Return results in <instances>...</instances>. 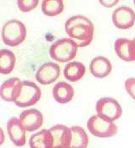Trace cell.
Listing matches in <instances>:
<instances>
[{
	"label": "cell",
	"instance_id": "7a4b0ae2",
	"mask_svg": "<svg viewBox=\"0 0 135 148\" xmlns=\"http://www.w3.org/2000/svg\"><path fill=\"white\" fill-rule=\"evenodd\" d=\"M27 37L26 26L18 20L7 21L2 29V39L8 46L15 47L22 44Z\"/></svg>",
	"mask_w": 135,
	"mask_h": 148
},
{
	"label": "cell",
	"instance_id": "3957f363",
	"mask_svg": "<svg viewBox=\"0 0 135 148\" xmlns=\"http://www.w3.org/2000/svg\"><path fill=\"white\" fill-rule=\"evenodd\" d=\"M97 115L109 122H114L121 117L122 108L119 102L111 97H104L96 103Z\"/></svg>",
	"mask_w": 135,
	"mask_h": 148
},
{
	"label": "cell",
	"instance_id": "9c48e42d",
	"mask_svg": "<svg viewBox=\"0 0 135 148\" xmlns=\"http://www.w3.org/2000/svg\"><path fill=\"white\" fill-rule=\"evenodd\" d=\"M60 75V66L54 62H47L43 64L36 73V79L39 84L48 85L54 83Z\"/></svg>",
	"mask_w": 135,
	"mask_h": 148
},
{
	"label": "cell",
	"instance_id": "4fadbf2b",
	"mask_svg": "<svg viewBox=\"0 0 135 148\" xmlns=\"http://www.w3.org/2000/svg\"><path fill=\"white\" fill-rule=\"evenodd\" d=\"M114 49L121 60L127 62L135 60V43L134 40L118 38L115 41Z\"/></svg>",
	"mask_w": 135,
	"mask_h": 148
},
{
	"label": "cell",
	"instance_id": "8fae6325",
	"mask_svg": "<svg viewBox=\"0 0 135 148\" xmlns=\"http://www.w3.org/2000/svg\"><path fill=\"white\" fill-rule=\"evenodd\" d=\"M54 140L53 148H69L72 142V130L63 124H57L49 129Z\"/></svg>",
	"mask_w": 135,
	"mask_h": 148
},
{
	"label": "cell",
	"instance_id": "7402d4cb",
	"mask_svg": "<svg viewBox=\"0 0 135 148\" xmlns=\"http://www.w3.org/2000/svg\"><path fill=\"white\" fill-rule=\"evenodd\" d=\"M38 0H18L17 5L20 11L27 13L34 10L38 5Z\"/></svg>",
	"mask_w": 135,
	"mask_h": 148
},
{
	"label": "cell",
	"instance_id": "484cf974",
	"mask_svg": "<svg viewBox=\"0 0 135 148\" xmlns=\"http://www.w3.org/2000/svg\"><path fill=\"white\" fill-rule=\"evenodd\" d=\"M134 5H135V0H134Z\"/></svg>",
	"mask_w": 135,
	"mask_h": 148
},
{
	"label": "cell",
	"instance_id": "5bb4252c",
	"mask_svg": "<svg viewBox=\"0 0 135 148\" xmlns=\"http://www.w3.org/2000/svg\"><path fill=\"white\" fill-rule=\"evenodd\" d=\"M90 73L98 78H104L111 73L112 66L110 60L104 56H97L92 60L89 66Z\"/></svg>",
	"mask_w": 135,
	"mask_h": 148
},
{
	"label": "cell",
	"instance_id": "d6986e66",
	"mask_svg": "<svg viewBox=\"0 0 135 148\" xmlns=\"http://www.w3.org/2000/svg\"><path fill=\"white\" fill-rule=\"evenodd\" d=\"M15 54L9 49L0 50V73L2 74H10L14 70L15 65Z\"/></svg>",
	"mask_w": 135,
	"mask_h": 148
},
{
	"label": "cell",
	"instance_id": "52a82bcc",
	"mask_svg": "<svg viewBox=\"0 0 135 148\" xmlns=\"http://www.w3.org/2000/svg\"><path fill=\"white\" fill-rule=\"evenodd\" d=\"M114 26L121 30H127L134 27L135 23L134 11L127 6H121L112 13Z\"/></svg>",
	"mask_w": 135,
	"mask_h": 148
},
{
	"label": "cell",
	"instance_id": "ffe728a7",
	"mask_svg": "<svg viewBox=\"0 0 135 148\" xmlns=\"http://www.w3.org/2000/svg\"><path fill=\"white\" fill-rule=\"evenodd\" d=\"M65 5L62 0H44L42 2V11L47 16H55L61 14Z\"/></svg>",
	"mask_w": 135,
	"mask_h": 148
},
{
	"label": "cell",
	"instance_id": "cb8c5ba5",
	"mask_svg": "<svg viewBox=\"0 0 135 148\" xmlns=\"http://www.w3.org/2000/svg\"><path fill=\"white\" fill-rule=\"evenodd\" d=\"M101 5H103L104 7H107V8H112L113 6H115L119 1L118 0H100L99 1Z\"/></svg>",
	"mask_w": 135,
	"mask_h": 148
},
{
	"label": "cell",
	"instance_id": "e0dca14e",
	"mask_svg": "<svg viewBox=\"0 0 135 148\" xmlns=\"http://www.w3.org/2000/svg\"><path fill=\"white\" fill-rule=\"evenodd\" d=\"M85 72L86 67L82 62L72 61L65 66L64 69V76L71 82H76L82 78Z\"/></svg>",
	"mask_w": 135,
	"mask_h": 148
},
{
	"label": "cell",
	"instance_id": "8992f818",
	"mask_svg": "<svg viewBox=\"0 0 135 148\" xmlns=\"http://www.w3.org/2000/svg\"><path fill=\"white\" fill-rule=\"evenodd\" d=\"M70 38L74 40L78 47H85L91 44L93 38V25L79 24L66 31Z\"/></svg>",
	"mask_w": 135,
	"mask_h": 148
},
{
	"label": "cell",
	"instance_id": "ba28073f",
	"mask_svg": "<svg viewBox=\"0 0 135 148\" xmlns=\"http://www.w3.org/2000/svg\"><path fill=\"white\" fill-rule=\"evenodd\" d=\"M20 121L26 131L32 132L43 125L44 116L42 112L35 108L23 111L20 115Z\"/></svg>",
	"mask_w": 135,
	"mask_h": 148
},
{
	"label": "cell",
	"instance_id": "9a60e30c",
	"mask_svg": "<svg viewBox=\"0 0 135 148\" xmlns=\"http://www.w3.org/2000/svg\"><path fill=\"white\" fill-rule=\"evenodd\" d=\"M53 96L58 103H68L74 96L73 87L66 82H59L53 88Z\"/></svg>",
	"mask_w": 135,
	"mask_h": 148
},
{
	"label": "cell",
	"instance_id": "4316f807",
	"mask_svg": "<svg viewBox=\"0 0 135 148\" xmlns=\"http://www.w3.org/2000/svg\"><path fill=\"white\" fill-rule=\"evenodd\" d=\"M133 40H134V43H135V38H134V39H133Z\"/></svg>",
	"mask_w": 135,
	"mask_h": 148
},
{
	"label": "cell",
	"instance_id": "2e32d148",
	"mask_svg": "<svg viewBox=\"0 0 135 148\" xmlns=\"http://www.w3.org/2000/svg\"><path fill=\"white\" fill-rule=\"evenodd\" d=\"M31 148H53L54 140L49 130H42L32 134L29 140Z\"/></svg>",
	"mask_w": 135,
	"mask_h": 148
},
{
	"label": "cell",
	"instance_id": "ac0fdd59",
	"mask_svg": "<svg viewBox=\"0 0 135 148\" xmlns=\"http://www.w3.org/2000/svg\"><path fill=\"white\" fill-rule=\"evenodd\" d=\"M72 130V142L69 148H87L89 146V136L85 130L80 126H73Z\"/></svg>",
	"mask_w": 135,
	"mask_h": 148
},
{
	"label": "cell",
	"instance_id": "5b68a950",
	"mask_svg": "<svg viewBox=\"0 0 135 148\" xmlns=\"http://www.w3.org/2000/svg\"><path fill=\"white\" fill-rule=\"evenodd\" d=\"M41 89L33 82L22 81L20 94L15 104L19 107H28L38 103L41 98Z\"/></svg>",
	"mask_w": 135,
	"mask_h": 148
},
{
	"label": "cell",
	"instance_id": "7c38bea8",
	"mask_svg": "<svg viewBox=\"0 0 135 148\" xmlns=\"http://www.w3.org/2000/svg\"><path fill=\"white\" fill-rule=\"evenodd\" d=\"M7 131L10 140L16 147H23L26 144V130L20 119L11 118L7 123Z\"/></svg>",
	"mask_w": 135,
	"mask_h": 148
},
{
	"label": "cell",
	"instance_id": "d4e9b609",
	"mask_svg": "<svg viewBox=\"0 0 135 148\" xmlns=\"http://www.w3.org/2000/svg\"><path fill=\"white\" fill-rule=\"evenodd\" d=\"M1 133H2V140H1V143L3 142V130H1Z\"/></svg>",
	"mask_w": 135,
	"mask_h": 148
},
{
	"label": "cell",
	"instance_id": "30bf717a",
	"mask_svg": "<svg viewBox=\"0 0 135 148\" xmlns=\"http://www.w3.org/2000/svg\"><path fill=\"white\" fill-rule=\"evenodd\" d=\"M22 86V81L18 77H12L6 80L0 89L1 98L7 102H14L18 99Z\"/></svg>",
	"mask_w": 135,
	"mask_h": 148
},
{
	"label": "cell",
	"instance_id": "277c9868",
	"mask_svg": "<svg viewBox=\"0 0 135 148\" xmlns=\"http://www.w3.org/2000/svg\"><path fill=\"white\" fill-rule=\"evenodd\" d=\"M87 127L93 135L99 138H110L115 136L118 128L114 122H109L98 115L92 116L87 123Z\"/></svg>",
	"mask_w": 135,
	"mask_h": 148
},
{
	"label": "cell",
	"instance_id": "44dd1931",
	"mask_svg": "<svg viewBox=\"0 0 135 148\" xmlns=\"http://www.w3.org/2000/svg\"><path fill=\"white\" fill-rule=\"evenodd\" d=\"M79 24H86V25H93L92 21H90L89 18L83 16V15H75L72 16L71 18H69L65 24V32L71 29L72 27H73L76 25H79Z\"/></svg>",
	"mask_w": 135,
	"mask_h": 148
},
{
	"label": "cell",
	"instance_id": "603a6c76",
	"mask_svg": "<svg viewBox=\"0 0 135 148\" xmlns=\"http://www.w3.org/2000/svg\"><path fill=\"white\" fill-rule=\"evenodd\" d=\"M125 89L127 94L135 101V78L129 77L125 81Z\"/></svg>",
	"mask_w": 135,
	"mask_h": 148
},
{
	"label": "cell",
	"instance_id": "6da1fadb",
	"mask_svg": "<svg viewBox=\"0 0 135 148\" xmlns=\"http://www.w3.org/2000/svg\"><path fill=\"white\" fill-rule=\"evenodd\" d=\"M78 46L72 38H61L50 46L49 56L53 60L65 63L75 58Z\"/></svg>",
	"mask_w": 135,
	"mask_h": 148
}]
</instances>
